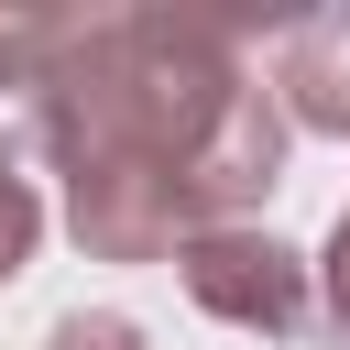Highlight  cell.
<instances>
[{
	"mask_svg": "<svg viewBox=\"0 0 350 350\" xmlns=\"http://www.w3.org/2000/svg\"><path fill=\"white\" fill-rule=\"evenodd\" d=\"M273 88H284V109H295L306 131H339V142H350V11L295 22V33H284Z\"/></svg>",
	"mask_w": 350,
	"mask_h": 350,
	"instance_id": "3",
	"label": "cell"
},
{
	"mask_svg": "<svg viewBox=\"0 0 350 350\" xmlns=\"http://www.w3.org/2000/svg\"><path fill=\"white\" fill-rule=\"evenodd\" d=\"M55 22H66V11H0V88H33V77H44Z\"/></svg>",
	"mask_w": 350,
	"mask_h": 350,
	"instance_id": "4",
	"label": "cell"
},
{
	"mask_svg": "<svg viewBox=\"0 0 350 350\" xmlns=\"http://www.w3.org/2000/svg\"><path fill=\"white\" fill-rule=\"evenodd\" d=\"M33 142L66 175V230L98 262H164L230 230L284 175V98L230 22L197 11H66L33 77Z\"/></svg>",
	"mask_w": 350,
	"mask_h": 350,
	"instance_id": "1",
	"label": "cell"
},
{
	"mask_svg": "<svg viewBox=\"0 0 350 350\" xmlns=\"http://www.w3.org/2000/svg\"><path fill=\"white\" fill-rule=\"evenodd\" d=\"M317 284H328V317L350 328V208H339V230H328V262H317Z\"/></svg>",
	"mask_w": 350,
	"mask_h": 350,
	"instance_id": "7",
	"label": "cell"
},
{
	"mask_svg": "<svg viewBox=\"0 0 350 350\" xmlns=\"http://www.w3.org/2000/svg\"><path fill=\"white\" fill-rule=\"evenodd\" d=\"M175 273H186V295H197L208 317H230V328H262V339L306 328V262H295L273 230H252V219L197 230V241L175 252Z\"/></svg>",
	"mask_w": 350,
	"mask_h": 350,
	"instance_id": "2",
	"label": "cell"
},
{
	"mask_svg": "<svg viewBox=\"0 0 350 350\" xmlns=\"http://www.w3.org/2000/svg\"><path fill=\"white\" fill-rule=\"evenodd\" d=\"M44 350H142V328L131 317H109V306H77V317H55V339Z\"/></svg>",
	"mask_w": 350,
	"mask_h": 350,
	"instance_id": "6",
	"label": "cell"
},
{
	"mask_svg": "<svg viewBox=\"0 0 350 350\" xmlns=\"http://www.w3.org/2000/svg\"><path fill=\"white\" fill-rule=\"evenodd\" d=\"M33 241H44V197H33V175L0 164V284L33 262Z\"/></svg>",
	"mask_w": 350,
	"mask_h": 350,
	"instance_id": "5",
	"label": "cell"
}]
</instances>
